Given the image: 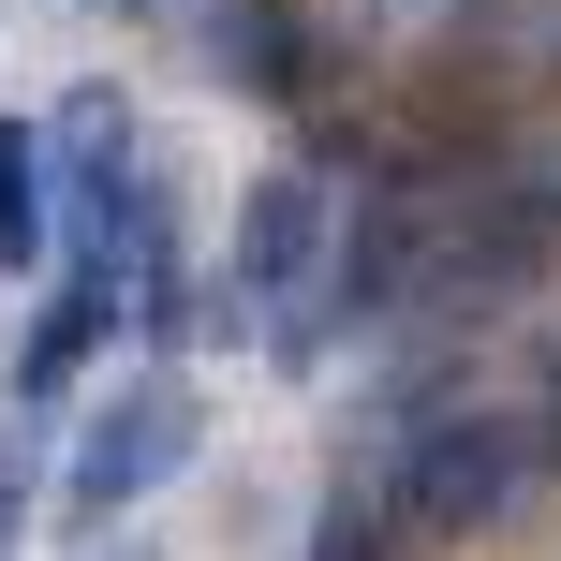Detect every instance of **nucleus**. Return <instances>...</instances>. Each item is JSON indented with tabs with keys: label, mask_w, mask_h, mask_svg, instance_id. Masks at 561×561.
I'll list each match as a JSON object with an SVG mask.
<instances>
[{
	"label": "nucleus",
	"mask_w": 561,
	"mask_h": 561,
	"mask_svg": "<svg viewBox=\"0 0 561 561\" xmlns=\"http://www.w3.org/2000/svg\"><path fill=\"white\" fill-rule=\"evenodd\" d=\"M193 444H207V414H193V385H118L104 414L75 428V473H59V503H75V533H118V517L148 503V488H178L193 473Z\"/></svg>",
	"instance_id": "nucleus-1"
},
{
	"label": "nucleus",
	"mask_w": 561,
	"mask_h": 561,
	"mask_svg": "<svg viewBox=\"0 0 561 561\" xmlns=\"http://www.w3.org/2000/svg\"><path fill=\"white\" fill-rule=\"evenodd\" d=\"M533 458H547V444H533L517 414H428L414 473H399V517H414V533H488V517L517 503Z\"/></svg>",
	"instance_id": "nucleus-2"
},
{
	"label": "nucleus",
	"mask_w": 561,
	"mask_h": 561,
	"mask_svg": "<svg viewBox=\"0 0 561 561\" xmlns=\"http://www.w3.org/2000/svg\"><path fill=\"white\" fill-rule=\"evenodd\" d=\"M310 252H325V178H266L252 222H237V266H222V325H237V310H266V296H296Z\"/></svg>",
	"instance_id": "nucleus-3"
},
{
	"label": "nucleus",
	"mask_w": 561,
	"mask_h": 561,
	"mask_svg": "<svg viewBox=\"0 0 561 561\" xmlns=\"http://www.w3.org/2000/svg\"><path fill=\"white\" fill-rule=\"evenodd\" d=\"M118 310H134V280H118V266H75V280H59V310L30 325V369H15V385H30V399H75V369L104 355Z\"/></svg>",
	"instance_id": "nucleus-4"
},
{
	"label": "nucleus",
	"mask_w": 561,
	"mask_h": 561,
	"mask_svg": "<svg viewBox=\"0 0 561 561\" xmlns=\"http://www.w3.org/2000/svg\"><path fill=\"white\" fill-rule=\"evenodd\" d=\"M207 75H222V89H280V104H296L310 59H296V30H280V0H207Z\"/></svg>",
	"instance_id": "nucleus-5"
},
{
	"label": "nucleus",
	"mask_w": 561,
	"mask_h": 561,
	"mask_svg": "<svg viewBox=\"0 0 561 561\" xmlns=\"http://www.w3.org/2000/svg\"><path fill=\"white\" fill-rule=\"evenodd\" d=\"M45 118H0V266H45Z\"/></svg>",
	"instance_id": "nucleus-6"
},
{
	"label": "nucleus",
	"mask_w": 561,
	"mask_h": 561,
	"mask_svg": "<svg viewBox=\"0 0 561 561\" xmlns=\"http://www.w3.org/2000/svg\"><path fill=\"white\" fill-rule=\"evenodd\" d=\"M310 561H385V533H369V517L340 503V517H325V547H310Z\"/></svg>",
	"instance_id": "nucleus-7"
},
{
	"label": "nucleus",
	"mask_w": 561,
	"mask_h": 561,
	"mask_svg": "<svg viewBox=\"0 0 561 561\" xmlns=\"http://www.w3.org/2000/svg\"><path fill=\"white\" fill-rule=\"evenodd\" d=\"M15 517H30V473H15V444H0V547H15Z\"/></svg>",
	"instance_id": "nucleus-8"
},
{
	"label": "nucleus",
	"mask_w": 561,
	"mask_h": 561,
	"mask_svg": "<svg viewBox=\"0 0 561 561\" xmlns=\"http://www.w3.org/2000/svg\"><path fill=\"white\" fill-rule=\"evenodd\" d=\"M533 444H547V458H561V369H547V414H533Z\"/></svg>",
	"instance_id": "nucleus-9"
},
{
	"label": "nucleus",
	"mask_w": 561,
	"mask_h": 561,
	"mask_svg": "<svg viewBox=\"0 0 561 561\" xmlns=\"http://www.w3.org/2000/svg\"><path fill=\"white\" fill-rule=\"evenodd\" d=\"M89 561H148V547H89Z\"/></svg>",
	"instance_id": "nucleus-10"
}]
</instances>
